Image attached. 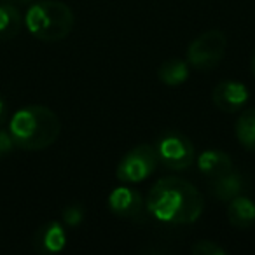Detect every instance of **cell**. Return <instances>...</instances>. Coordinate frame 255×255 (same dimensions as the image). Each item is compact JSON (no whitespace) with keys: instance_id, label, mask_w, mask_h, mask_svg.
I'll return each mask as SVG.
<instances>
[{"instance_id":"obj_3","label":"cell","mask_w":255,"mask_h":255,"mask_svg":"<svg viewBox=\"0 0 255 255\" xmlns=\"http://www.w3.org/2000/svg\"><path fill=\"white\" fill-rule=\"evenodd\" d=\"M25 25L35 39L42 42H60L72 33L75 16L60 0H40L30 4Z\"/></svg>"},{"instance_id":"obj_1","label":"cell","mask_w":255,"mask_h":255,"mask_svg":"<svg viewBox=\"0 0 255 255\" xmlns=\"http://www.w3.org/2000/svg\"><path fill=\"white\" fill-rule=\"evenodd\" d=\"M145 208L164 224H192L201 217L205 201L191 182L180 177H163L152 185Z\"/></svg>"},{"instance_id":"obj_9","label":"cell","mask_w":255,"mask_h":255,"mask_svg":"<svg viewBox=\"0 0 255 255\" xmlns=\"http://www.w3.org/2000/svg\"><path fill=\"white\" fill-rule=\"evenodd\" d=\"M67 247V231L58 220L42 224L33 234V250L42 255H53L63 252Z\"/></svg>"},{"instance_id":"obj_7","label":"cell","mask_w":255,"mask_h":255,"mask_svg":"<svg viewBox=\"0 0 255 255\" xmlns=\"http://www.w3.org/2000/svg\"><path fill=\"white\" fill-rule=\"evenodd\" d=\"M248 98H250L248 88L238 81H222L212 91L213 105L224 114H236L243 110Z\"/></svg>"},{"instance_id":"obj_4","label":"cell","mask_w":255,"mask_h":255,"mask_svg":"<svg viewBox=\"0 0 255 255\" xmlns=\"http://www.w3.org/2000/svg\"><path fill=\"white\" fill-rule=\"evenodd\" d=\"M227 37L222 30H208L198 35L187 47V63L201 72H210L222 61Z\"/></svg>"},{"instance_id":"obj_8","label":"cell","mask_w":255,"mask_h":255,"mask_svg":"<svg viewBox=\"0 0 255 255\" xmlns=\"http://www.w3.org/2000/svg\"><path fill=\"white\" fill-rule=\"evenodd\" d=\"M143 196L133 187H116L109 194V208L121 219H136L143 212Z\"/></svg>"},{"instance_id":"obj_10","label":"cell","mask_w":255,"mask_h":255,"mask_svg":"<svg viewBox=\"0 0 255 255\" xmlns=\"http://www.w3.org/2000/svg\"><path fill=\"white\" fill-rule=\"evenodd\" d=\"M248 189H250L248 177L245 173H240L238 170H234V168L231 171H227V173L210 180V192L222 203H229L231 199L245 194Z\"/></svg>"},{"instance_id":"obj_14","label":"cell","mask_w":255,"mask_h":255,"mask_svg":"<svg viewBox=\"0 0 255 255\" xmlns=\"http://www.w3.org/2000/svg\"><path fill=\"white\" fill-rule=\"evenodd\" d=\"M23 18L12 4H0V40H11L19 35Z\"/></svg>"},{"instance_id":"obj_6","label":"cell","mask_w":255,"mask_h":255,"mask_svg":"<svg viewBox=\"0 0 255 255\" xmlns=\"http://www.w3.org/2000/svg\"><path fill=\"white\" fill-rule=\"evenodd\" d=\"M156 152L159 163L175 171L187 170L196 159V150L192 142L180 131H166L159 136L156 143Z\"/></svg>"},{"instance_id":"obj_2","label":"cell","mask_w":255,"mask_h":255,"mask_svg":"<svg viewBox=\"0 0 255 255\" xmlns=\"http://www.w3.org/2000/svg\"><path fill=\"white\" fill-rule=\"evenodd\" d=\"M61 133V121L46 105H28L19 109L9 123V135L16 147L30 152L51 147Z\"/></svg>"},{"instance_id":"obj_16","label":"cell","mask_w":255,"mask_h":255,"mask_svg":"<svg viewBox=\"0 0 255 255\" xmlns=\"http://www.w3.org/2000/svg\"><path fill=\"white\" fill-rule=\"evenodd\" d=\"M192 255H226V248H222L219 243L210 240H199L191 247Z\"/></svg>"},{"instance_id":"obj_19","label":"cell","mask_w":255,"mask_h":255,"mask_svg":"<svg viewBox=\"0 0 255 255\" xmlns=\"http://www.w3.org/2000/svg\"><path fill=\"white\" fill-rule=\"evenodd\" d=\"M16 4H21V5H28V4H33L35 0H14Z\"/></svg>"},{"instance_id":"obj_15","label":"cell","mask_w":255,"mask_h":255,"mask_svg":"<svg viewBox=\"0 0 255 255\" xmlns=\"http://www.w3.org/2000/svg\"><path fill=\"white\" fill-rule=\"evenodd\" d=\"M236 138L243 149L255 152V109L243 110L234 126Z\"/></svg>"},{"instance_id":"obj_18","label":"cell","mask_w":255,"mask_h":255,"mask_svg":"<svg viewBox=\"0 0 255 255\" xmlns=\"http://www.w3.org/2000/svg\"><path fill=\"white\" fill-rule=\"evenodd\" d=\"M12 147H14V142H12L11 135H9L7 131H2V129H0V159L4 156H7L12 150Z\"/></svg>"},{"instance_id":"obj_21","label":"cell","mask_w":255,"mask_h":255,"mask_svg":"<svg viewBox=\"0 0 255 255\" xmlns=\"http://www.w3.org/2000/svg\"><path fill=\"white\" fill-rule=\"evenodd\" d=\"M250 70H252V74L255 75V53H254V56H252V60H250Z\"/></svg>"},{"instance_id":"obj_12","label":"cell","mask_w":255,"mask_h":255,"mask_svg":"<svg viewBox=\"0 0 255 255\" xmlns=\"http://www.w3.org/2000/svg\"><path fill=\"white\" fill-rule=\"evenodd\" d=\"M198 168L205 177H208L212 180V178H217L220 175L231 171L234 168V164L231 156L224 152V150L208 149L198 156Z\"/></svg>"},{"instance_id":"obj_13","label":"cell","mask_w":255,"mask_h":255,"mask_svg":"<svg viewBox=\"0 0 255 255\" xmlns=\"http://www.w3.org/2000/svg\"><path fill=\"white\" fill-rule=\"evenodd\" d=\"M157 79L164 86H170V88L182 86L189 79V63L180 60V58H170V60L163 61L159 65Z\"/></svg>"},{"instance_id":"obj_17","label":"cell","mask_w":255,"mask_h":255,"mask_svg":"<svg viewBox=\"0 0 255 255\" xmlns=\"http://www.w3.org/2000/svg\"><path fill=\"white\" fill-rule=\"evenodd\" d=\"M82 220H84V208H82L81 205H77V203H74V205L67 206V208L63 210V224L65 226L77 227Z\"/></svg>"},{"instance_id":"obj_20","label":"cell","mask_w":255,"mask_h":255,"mask_svg":"<svg viewBox=\"0 0 255 255\" xmlns=\"http://www.w3.org/2000/svg\"><path fill=\"white\" fill-rule=\"evenodd\" d=\"M4 112H5V105H4V102H2V98H0V121L4 117Z\"/></svg>"},{"instance_id":"obj_11","label":"cell","mask_w":255,"mask_h":255,"mask_svg":"<svg viewBox=\"0 0 255 255\" xmlns=\"http://www.w3.org/2000/svg\"><path fill=\"white\" fill-rule=\"evenodd\" d=\"M227 220L236 229H250L255 224V203L241 194L227 203Z\"/></svg>"},{"instance_id":"obj_5","label":"cell","mask_w":255,"mask_h":255,"mask_svg":"<svg viewBox=\"0 0 255 255\" xmlns=\"http://www.w3.org/2000/svg\"><path fill=\"white\" fill-rule=\"evenodd\" d=\"M159 164L156 147L149 143H140L124 154L116 170V177L123 184H140L156 171Z\"/></svg>"}]
</instances>
